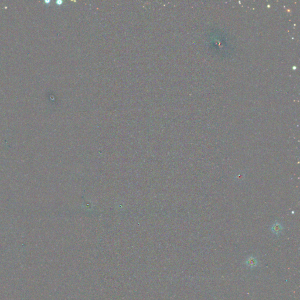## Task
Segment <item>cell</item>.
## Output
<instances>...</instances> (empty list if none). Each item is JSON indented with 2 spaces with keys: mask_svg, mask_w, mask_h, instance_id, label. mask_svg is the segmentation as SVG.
I'll return each mask as SVG.
<instances>
[{
  "mask_svg": "<svg viewBox=\"0 0 300 300\" xmlns=\"http://www.w3.org/2000/svg\"><path fill=\"white\" fill-rule=\"evenodd\" d=\"M283 229L284 228L281 224L278 222H276L271 226V230L274 234L278 236L282 233Z\"/></svg>",
  "mask_w": 300,
  "mask_h": 300,
  "instance_id": "7a4b0ae2",
  "label": "cell"
},
{
  "mask_svg": "<svg viewBox=\"0 0 300 300\" xmlns=\"http://www.w3.org/2000/svg\"><path fill=\"white\" fill-rule=\"evenodd\" d=\"M244 264H246V266L247 267H248L250 269H253L256 268L257 266H258V262L256 257L253 256H250L246 258V260L244 261Z\"/></svg>",
  "mask_w": 300,
  "mask_h": 300,
  "instance_id": "6da1fadb",
  "label": "cell"
}]
</instances>
